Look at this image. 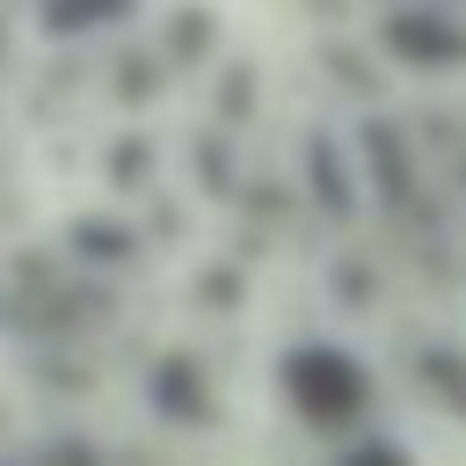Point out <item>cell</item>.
Segmentation results:
<instances>
[{
    "mask_svg": "<svg viewBox=\"0 0 466 466\" xmlns=\"http://www.w3.org/2000/svg\"><path fill=\"white\" fill-rule=\"evenodd\" d=\"M153 400H160V415H175V422H204V415H211V386L197 379L189 357H160V371H153Z\"/></svg>",
    "mask_w": 466,
    "mask_h": 466,
    "instance_id": "277c9868",
    "label": "cell"
},
{
    "mask_svg": "<svg viewBox=\"0 0 466 466\" xmlns=\"http://www.w3.org/2000/svg\"><path fill=\"white\" fill-rule=\"evenodd\" d=\"M379 36H386V51H393L400 66H422V73L466 66V29H459L451 15H437V7H393V15L379 22Z\"/></svg>",
    "mask_w": 466,
    "mask_h": 466,
    "instance_id": "7a4b0ae2",
    "label": "cell"
},
{
    "mask_svg": "<svg viewBox=\"0 0 466 466\" xmlns=\"http://www.w3.org/2000/svg\"><path fill=\"white\" fill-rule=\"evenodd\" d=\"M131 15H138V0H36V22L51 36H95V29H116Z\"/></svg>",
    "mask_w": 466,
    "mask_h": 466,
    "instance_id": "3957f363",
    "label": "cell"
},
{
    "mask_svg": "<svg viewBox=\"0 0 466 466\" xmlns=\"http://www.w3.org/2000/svg\"><path fill=\"white\" fill-rule=\"evenodd\" d=\"M277 386L306 430H357L371 415V371L335 342H299L277 364Z\"/></svg>",
    "mask_w": 466,
    "mask_h": 466,
    "instance_id": "6da1fadb",
    "label": "cell"
},
{
    "mask_svg": "<svg viewBox=\"0 0 466 466\" xmlns=\"http://www.w3.org/2000/svg\"><path fill=\"white\" fill-rule=\"evenodd\" d=\"M306 167H313V197H320L328 211H350V182H342V153H335L328 138H313V146H306Z\"/></svg>",
    "mask_w": 466,
    "mask_h": 466,
    "instance_id": "5b68a950",
    "label": "cell"
},
{
    "mask_svg": "<svg viewBox=\"0 0 466 466\" xmlns=\"http://www.w3.org/2000/svg\"><path fill=\"white\" fill-rule=\"evenodd\" d=\"M335 466H415V459H408L400 444H386V437H364V444H350Z\"/></svg>",
    "mask_w": 466,
    "mask_h": 466,
    "instance_id": "8992f818",
    "label": "cell"
}]
</instances>
